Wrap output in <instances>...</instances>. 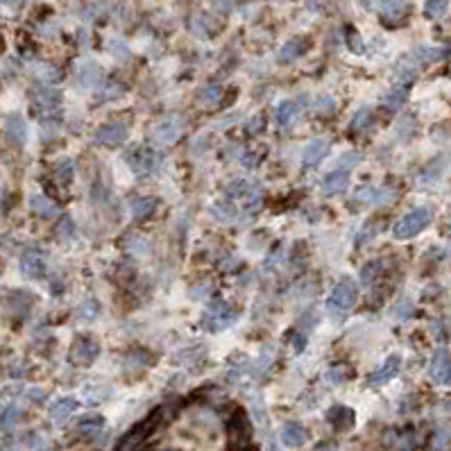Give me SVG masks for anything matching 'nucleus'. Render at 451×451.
I'll list each match as a JSON object with an SVG mask.
<instances>
[{
  "mask_svg": "<svg viewBox=\"0 0 451 451\" xmlns=\"http://www.w3.org/2000/svg\"><path fill=\"white\" fill-rule=\"evenodd\" d=\"M308 48V39L306 36H293L289 43H284L282 52H279V61L282 64H291V61L300 59L302 54Z\"/></svg>",
  "mask_w": 451,
  "mask_h": 451,
  "instance_id": "b1692460",
  "label": "nucleus"
},
{
  "mask_svg": "<svg viewBox=\"0 0 451 451\" xmlns=\"http://www.w3.org/2000/svg\"><path fill=\"white\" fill-rule=\"evenodd\" d=\"M125 250L134 252V254H145L147 250H150V243H147V240H145L143 236L132 234V236L125 240Z\"/></svg>",
  "mask_w": 451,
  "mask_h": 451,
  "instance_id": "4c0bfd02",
  "label": "nucleus"
},
{
  "mask_svg": "<svg viewBox=\"0 0 451 451\" xmlns=\"http://www.w3.org/2000/svg\"><path fill=\"white\" fill-rule=\"evenodd\" d=\"M229 435L236 447H245L250 442V419L243 410H236V415L229 422Z\"/></svg>",
  "mask_w": 451,
  "mask_h": 451,
  "instance_id": "aec40b11",
  "label": "nucleus"
},
{
  "mask_svg": "<svg viewBox=\"0 0 451 451\" xmlns=\"http://www.w3.org/2000/svg\"><path fill=\"white\" fill-rule=\"evenodd\" d=\"M159 207V200L147 196V198H136L132 200V216L136 218V220H145V218H150L154 211H157Z\"/></svg>",
  "mask_w": 451,
  "mask_h": 451,
  "instance_id": "393cba45",
  "label": "nucleus"
},
{
  "mask_svg": "<svg viewBox=\"0 0 451 451\" xmlns=\"http://www.w3.org/2000/svg\"><path fill=\"white\" fill-rule=\"evenodd\" d=\"M34 304V295L28 293V291H12V293H5V311L12 313L17 320L25 317L30 313V308Z\"/></svg>",
  "mask_w": 451,
  "mask_h": 451,
  "instance_id": "4468645a",
  "label": "nucleus"
},
{
  "mask_svg": "<svg viewBox=\"0 0 451 451\" xmlns=\"http://www.w3.org/2000/svg\"><path fill=\"white\" fill-rule=\"evenodd\" d=\"M77 408H80V401L75 397H61L50 403V419L57 424H64L66 419H71V415L77 413Z\"/></svg>",
  "mask_w": 451,
  "mask_h": 451,
  "instance_id": "412c9836",
  "label": "nucleus"
},
{
  "mask_svg": "<svg viewBox=\"0 0 451 451\" xmlns=\"http://www.w3.org/2000/svg\"><path fill=\"white\" fill-rule=\"evenodd\" d=\"M100 313V306H98V302L96 300H84L80 306H77V317L80 320H93Z\"/></svg>",
  "mask_w": 451,
  "mask_h": 451,
  "instance_id": "f704fd0d",
  "label": "nucleus"
},
{
  "mask_svg": "<svg viewBox=\"0 0 451 451\" xmlns=\"http://www.w3.org/2000/svg\"><path fill=\"white\" fill-rule=\"evenodd\" d=\"M161 163V152L154 150L152 145H138L127 154V166L136 177L150 175L152 170H157Z\"/></svg>",
  "mask_w": 451,
  "mask_h": 451,
  "instance_id": "423d86ee",
  "label": "nucleus"
},
{
  "mask_svg": "<svg viewBox=\"0 0 451 451\" xmlns=\"http://www.w3.org/2000/svg\"><path fill=\"white\" fill-rule=\"evenodd\" d=\"M326 422L336 431H349L354 426V410L347 406H333L326 413Z\"/></svg>",
  "mask_w": 451,
  "mask_h": 451,
  "instance_id": "5701e85b",
  "label": "nucleus"
},
{
  "mask_svg": "<svg viewBox=\"0 0 451 451\" xmlns=\"http://www.w3.org/2000/svg\"><path fill=\"white\" fill-rule=\"evenodd\" d=\"M98 354H100V343L93 336H89V333L75 336L71 349H68V359L77 368H87V365H91L98 359Z\"/></svg>",
  "mask_w": 451,
  "mask_h": 451,
  "instance_id": "0eeeda50",
  "label": "nucleus"
},
{
  "mask_svg": "<svg viewBox=\"0 0 451 451\" xmlns=\"http://www.w3.org/2000/svg\"><path fill=\"white\" fill-rule=\"evenodd\" d=\"M349 173H352V170H347L343 166H336L331 173H326L322 180L324 196H338V193H343L349 184Z\"/></svg>",
  "mask_w": 451,
  "mask_h": 451,
  "instance_id": "6ab92c4d",
  "label": "nucleus"
},
{
  "mask_svg": "<svg viewBox=\"0 0 451 451\" xmlns=\"http://www.w3.org/2000/svg\"><path fill=\"white\" fill-rule=\"evenodd\" d=\"M352 377H354V370L349 368L347 363L333 365V368H329V372H326V379H329V384H333V386L347 384V381L352 379Z\"/></svg>",
  "mask_w": 451,
  "mask_h": 451,
  "instance_id": "473e14b6",
  "label": "nucleus"
},
{
  "mask_svg": "<svg viewBox=\"0 0 451 451\" xmlns=\"http://www.w3.org/2000/svg\"><path fill=\"white\" fill-rule=\"evenodd\" d=\"M399 370H401V356H399V354H390V356H388V359L384 361V365H381V368H377V370L368 377V386H370V388L386 386L388 381H392L395 377H397Z\"/></svg>",
  "mask_w": 451,
  "mask_h": 451,
  "instance_id": "2eb2a0df",
  "label": "nucleus"
},
{
  "mask_svg": "<svg viewBox=\"0 0 451 451\" xmlns=\"http://www.w3.org/2000/svg\"><path fill=\"white\" fill-rule=\"evenodd\" d=\"M103 77H105L103 68H100L96 61H82L75 73V84L82 91H89V89L100 87V84H103Z\"/></svg>",
  "mask_w": 451,
  "mask_h": 451,
  "instance_id": "f3484780",
  "label": "nucleus"
},
{
  "mask_svg": "<svg viewBox=\"0 0 451 451\" xmlns=\"http://www.w3.org/2000/svg\"><path fill=\"white\" fill-rule=\"evenodd\" d=\"M30 209L41 218H57L59 216V207L45 196H32V200H30Z\"/></svg>",
  "mask_w": 451,
  "mask_h": 451,
  "instance_id": "cd10ccee",
  "label": "nucleus"
},
{
  "mask_svg": "<svg viewBox=\"0 0 451 451\" xmlns=\"http://www.w3.org/2000/svg\"><path fill=\"white\" fill-rule=\"evenodd\" d=\"M426 375H429V379L435 386H445V388L451 386V354L445 347H440L433 352Z\"/></svg>",
  "mask_w": 451,
  "mask_h": 451,
  "instance_id": "1a4fd4ad",
  "label": "nucleus"
},
{
  "mask_svg": "<svg viewBox=\"0 0 451 451\" xmlns=\"http://www.w3.org/2000/svg\"><path fill=\"white\" fill-rule=\"evenodd\" d=\"M333 105H336V103H333V98L324 96V98L317 100V109H315V112L320 114V116H329V114H333V109H336Z\"/></svg>",
  "mask_w": 451,
  "mask_h": 451,
  "instance_id": "79ce46f5",
  "label": "nucleus"
},
{
  "mask_svg": "<svg viewBox=\"0 0 451 451\" xmlns=\"http://www.w3.org/2000/svg\"><path fill=\"white\" fill-rule=\"evenodd\" d=\"M408 12L410 5L408 3H381L379 5V14H381V23L388 28H399L408 21Z\"/></svg>",
  "mask_w": 451,
  "mask_h": 451,
  "instance_id": "dca6fc26",
  "label": "nucleus"
},
{
  "mask_svg": "<svg viewBox=\"0 0 451 451\" xmlns=\"http://www.w3.org/2000/svg\"><path fill=\"white\" fill-rule=\"evenodd\" d=\"M449 10V3H442V0H433V3H426L424 5V17L426 19H440L442 14Z\"/></svg>",
  "mask_w": 451,
  "mask_h": 451,
  "instance_id": "58836bf2",
  "label": "nucleus"
},
{
  "mask_svg": "<svg viewBox=\"0 0 451 451\" xmlns=\"http://www.w3.org/2000/svg\"><path fill=\"white\" fill-rule=\"evenodd\" d=\"M75 429L80 435H84V438H96V435L103 433V429H105V419L100 415H87L77 422Z\"/></svg>",
  "mask_w": 451,
  "mask_h": 451,
  "instance_id": "a878e982",
  "label": "nucleus"
},
{
  "mask_svg": "<svg viewBox=\"0 0 451 451\" xmlns=\"http://www.w3.org/2000/svg\"><path fill=\"white\" fill-rule=\"evenodd\" d=\"M3 132H5V143L12 145L14 150H21L28 141V125L21 114H7L3 120Z\"/></svg>",
  "mask_w": 451,
  "mask_h": 451,
  "instance_id": "f8f14e48",
  "label": "nucleus"
},
{
  "mask_svg": "<svg viewBox=\"0 0 451 451\" xmlns=\"http://www.w3.org/2000/svg\"><path fill=\"white\" fill-rule=\"evenodd\" d=\"M397 191L390 189V186H363L354 193V200L361 202V204H370V207H379V204H388Z\"/></svg>",
  "mask_w": 451,
  "mask_h": 451,
  "instance_id": "ddd939ff",
  "label": "nucleus"
},
{
  "mask_svg": "<svg viewBox=\"0 0 451 451\" xmlns=\"http://www.w3.org/2000/svg\"><path fill=\"white\" fill-rule=\"evenodd\" d=\"M377 229H381V222L370 220V222L361 229V236H359V240H356V245H365L368 240L375 238V231H377Z\"/></svg>",
  "mask_w": 451,
  "mask_h": 451,
  "instance_id": "a19ab883",
  "label": "nucleus"
},
{
  "mask_svg": "<svg viewBox=\"0 0 451 451\" xmlns=\"http://www.w3.org/2000/svg\"><path fill=\"white\" fill-rule=\"evenodd\" d=\"M168 419L166 410L163 408H154L150 415H147L143 422H138L134 429H129V433L120 440V445L116 451H141L147 442L152 440V435L157 433L163 422Z\"/></svg>",
  "mask_w": 451,
  "mask_h": 451,
  "instance_id": "7ed1b4c3",
  "label": "nucleus"
},
{
  "mask_svg": "<svg viewBox=\"0 0 451 451\" xmlns=\"http://www.w3.org/2000/svg\"><path fill=\"white\" fill-rule=\"evenodd\" d=\"M52 175L59 184H71L75 175V161L71 157H61L52 163Z\"/></svg>",
  "mask_w": 451,
  "mask_h": 451,
  "instance_id": "bb28decb",
  "label": "nucleus"
},
{
  "mask_svg": "<svg viewBox=\"0 0 451 451\" xmlns=\"http://www.w3.org/2000/svg\"><path fill=\"white\" fill-rule=\"evenodd\" d=\"M211 213L218 222H234L238 218V209L231 200H224V202H218V204L211 209Z\"/></svg>",
  "mask_w": 451,
  "mask_h": 451,
  "instance_id": "7c9ffc66",
  "label": "nucleus"
},
{
  "mask_svg": "<svg viewBox=\"0 0 451 451\" xmlns=\"http://www.w3.org/2000/svg\"><path fill=\"white\" fill-rule=\"evenodd\" d=\"M220 93H222V89L218 87V84H209V87H204L198 93V100L202 105H216V100L220 98Z\"/></svg>",
  "mask_w": 451,
  "mask_h": 451,
  "instance_id": "e433bc0d",
  "label": "nucleus"
},
{
  "mask_svg": "<svg viewBox=\"0 0 451 451\" xmlns=\"http://www.w3.org/2000/svg\"><path fill=\"white\" fill-rule=\"evenodd\" d=\"M433 220V211L429 207H417L413 211H408L406 216L397 220V224L392 227V236L397 240H408L417 236L419 231H424L429 227V222Z\"/></svg>",
  "mask_w": 451,
  "mask_h": 451,
  "instance_id": "39448f33",
  "label": "nucleus"
},
{
  "mask_svg": "<svg viewBox=\"0 0 451 451\" xmlns=\"http://www.w3.org/2000/svg\"><path fill=\"white\" fill-rule=\"evenodd\" d=\"M306 438H308V431L300 422H284L282 429H279V440H282V445L289 449L304 447Z\"/></svg>",
  "mask_w": 451,
  "mask_h": 451,
  "instance_id": "a211bd4d",
  "label": "nucleus"
},
{
  "mask_svg": "<svg viewBox=\"0 0 451 451\" xmlns=\"http://www.w3.org/2000/svg\"><path fill=\"white\" fill-rule=\"evenodd\" d=\"M297 114H300V107H297L295 100H284V103H279V107H277L279 125H282V127H291Z\"/></svg>",
  "mask_w": 451,
  "mask_h": 451,
  "instance_id": "c756f323",
  "label": "nucleus"
},
{
  "mask_svg": "<svg viewBox=\"0 0 451 451\" xmlns=\"http://www.w3.org/2000/svg\"><path fill=\"white\" fill-rule=\"evenodd\" d=\"M313 451H333V445H331V442H320V445H317Z\"/></svg>",
  "mask_w": 451,
  "mask_h": 451,
  "instance_id": "c03bdc74",
  "label": "nucleus"
},
{
  "mask_svg": "<svg viewBox=\"0 0 451 451\" xmlns=\"http://www.w3.org/2000/svg\"><path fill=\"white\" fill-rule=\"evenodd\" d=\"M129 134V125L125 120H112V123H105V125H100L96 129V134H93V141L98 145H120L123 141L127 138Z\"/></svg>",
  "mask_w": 451,
  "mask_h": 451,
  "instance_id": "9d476101",
  "label": "nucleus"
},
{
  "mask_svg": "<svg viewBox=\"0 0 451 451\" xmlns=\"http://www.w3.org/2000/svg\"><path fill=\"white\" fill-rule=\"evenodd\" d=\"M372 120V109H361L359 114L354 116V120H352V134H356V132H363L365 127H368V123Z\"/></svg>",
  "mask_w": 451,
  "mask_h": 451,
  "instance_id": "ea45409f",
  "label": "nucleus"
},
{
  "mask_svg": "<svg viewBox=\"0 0 451 451\" xmlns=\"http://www.w3.org/2000/svg\"><path fill=\"white\" fill-rule=\"evenodd\" d=\"M329 147H331V141L326 136H317L313 138L308 145H306V150L304 154H302V163H304L306 168L311 166H315L317 161H322L324 159V154L329 152Z\"/></svg>",
  "mask_w": 451,
  "mask_h": 451,
  "instance_id": "4be33fe9",
  "label": "nucleus"
},
{
  "mask_svg": "<svg viewBox=\"0 0 451 451\" xmlns=\"http://www.w3.org/2000/svg\"><path fill=\"white\" fill-rule=\"evenodd\" d=\"M247 451H254V449H247Z\"/></svg>",
  "mask_w": 451,
  "mask_h": 451,
  "instance_id": "a18cd8bd",
  "label": "nucleus"
},
{
  "mask_svg": "<svg viewBox=\"0 0 451 451\" xmlns=\"http://www.w3.org/2000/svg\"><path fill=\"white\" fill-rule=\"evenodd\" d=\"M238 317V311L229 304V302L224 300H213L211 304L207 306V311L202 313V329L211 331V333H218V331H224L227 326H231L236 322Z\"/></svg>",
  "mask_w": 451,
  "mask_h": 451,
  "instance_id": "20e7f679",
  "label": "nucleus"
},
{
  "mask_svg": "<svg viewBox=\"0 0 451 451\" xmlns=\"http://www.w3.org/2000/svg\"><path fill=\"white\" fill-rule=\"evenodd\" d=\"M408 84H397L388 96L384 98V107L386 109H390V112H395V109H399L403 103H406V98H408Z\"/></svg>",
  "mask_w": 451,
  "mask_h": 451,
  "instance_id": "2f4dec72",
  "label": "nucleus"
},
{
  "mask_svg": "<svg viewBox=\"0 0 451 451\" xmlns=\"http://www.w3.org/2000/svg\"><path fill=\"white\" fill-rule=\"evenodd\" d=\"M451 449V431L438 429L433 433V451H449Z\"/></svg>",
  "mask_w": 451,
  "mask_h": 451,
  "instance_id": "c9c22d12",
  "label": "nucleus"
},
{
  "mask_svg": "<svg viewBox=\"0 0 451 451\" xmlns=\"http://www.w3.org/2000/svg\"><path fill=\"white\" fill-rule=\"evenodd\" d=\"M23 417V410L17 406V403H7L3 408V429H12V426H17Z\"/></svg>",
  "mask_w": 451,
  "mask_h": 451,
  "instance_id": "72a5a7b5",
  "label": "nucleus"
},
{
  "mask_svg": "<svg viewBox=\"0 0 451 451\" xmlns=\"http://www.w3.org/2000/svg\"><path fill=\"white\" fill-rule=\"evenodd\" d=\"M356 300H359V284H356L352 277H343L331 289L329 297H326V304H324L326 315L338 322L345 320V317L352 313V308L356 306Z\"/></svg>",
  "mask_w": 451,
  "mask_h": 451,
  "instance_id": "f257e3e1",
  "label": "nucleus"
},
{
  "mask_svg": "<svg viewBox=\"0 0 451 451\" xmlns=\"http://www.w3.org/2000/svg\"><path fill=\"white\" fill-rule=\"evenodd\" d=\"M413 311H415V308L410 306V302H401V304L395 308V315H397L399 320H406V317L413 315Z\"/></svg>",
  "mask_w": 451,
  "mask_h": 451,
  "instance_id": "37998d69",
  "label": "nucleus"
},
{
  "mask_svg": "<svg viewBox=\"0 0 451 451\" xmlns=\"http://www.w3.org/2000/svg\"><path fill=\"white\" fill-rule=\"evenodd\" d=\"M32 109L39 116V120H41L43 132L48 127L54 129L61 120V93L52 84L36 87L32 91Z\"/></svg>",
  "mask_w": 451,
  "mask_h": 451,
  "instance_id": "f03ea898",
  "label": "nucleus"
},
{
  "mask_svg": "<svg viewBox=\"0 0 451 451\" xmlns=\"http://www.w3.org/2000/svg\"><path fill=\"white\" fill-rule=\"evenodd\" d=\"M384 268H386V261H381V259H375V261L365 263V266L361 268V284L363 286L377 284L379 277L384 275Z\"/></svg>",
  "mask_w": 451,
  "mask_h": 451,
  "instance_id": "c85d7f7f",
  "label": "nucleus"
},
{
  "mask_svg": "<svg viewBox=\"0 0 451 451\" xmlns=\"http://www.w3.org/2000/svg\"><path fill=\"white\" fill-rule=\"evenodd\" d=\"M21 270L28 279H43L45 277V254L41 247L30 245L21 254Z\"/></svg>",
  "mask_w": 451,
  "mask_h": 451,
  "instance_id": "9b49d317",
  "label": "nucleus"
},
{
  "mask_svg": "<svg viewBox=\"0 0 451 451\" xmlns=\"http://www.w3.org/2000/svg\"><path fill=\"white\" fill-rule=\"evenodd\" d=\"M184 132V118L182 116H163L161 120H157V125L152 129V143L154 145H173Z\"/></svg>",
  "mask_w": 451,
  "mask_h": 451,
  "instance_id": "6e6552de",
  "label": "nucleus"
}]
</instances>
